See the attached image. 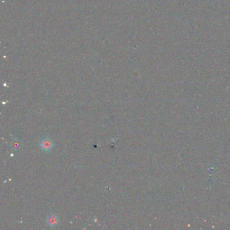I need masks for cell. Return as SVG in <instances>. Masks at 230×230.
<instances>
[{"instance_id":"cell-1","label":"cell","mask_w":230,"mask_h":230,"mask_svg":"<svg viewBox=\"0 0 230 230\" xmlns=\"http://www.w3.org/2000/svg\"><path fill=\"white\" fill-rule=\"evenodd\" d=\"M53 142L49 138H44L41 142V147L45 151H49L53 148Z\"/></svg>"},{"instance_id":"cell-2","label":"cell","mask_w":230,"mask_h":230,"mask_svg":"<svg viewBox=\"0 0 230 230\" xmlns=\"http://www.w3.org/2000/svg\"><path fill=\"white\" fill-rule=\"evenodd\" d=\"M57 222H58V219H57V217L56 216V215H54V214L50 215L47 219V224H48L50 227H55V226L57 225Z\"/></svg>"},{"instance_id":"cell-3","label":"cell","mask_w":230,"mask_h":230,"mask_svg":"<svg viewBox=\"0 0 230 230\" xmlns=\"http://www.w3.org/2000/svg\"><path fill=\"white\" fill-rule=\"evenodd\" d=\"M13 145L14 146V147L17 148L18 147V145H19V144H18V142H14V143H13Z\"/></svg>"}]
</instances>
